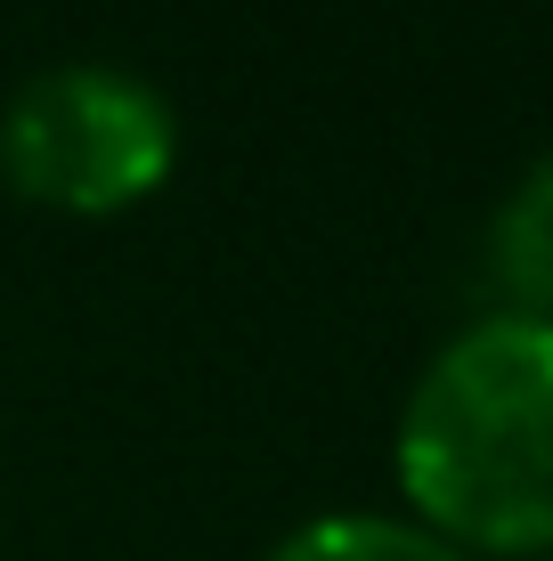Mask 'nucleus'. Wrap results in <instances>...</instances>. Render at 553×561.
I'll list each match as a JSON object with an SVG mask.
<instances>
[{"mask_svg": "<svg viewBox=\"0 0 553 561\" xmlns=\"http://www.w3.org/2000/svg\"><path fill=\"white\" fill-rule=\"evenodd\" d=\"M488 285L505 294L512 318L553 325V154L505 187L497 220H488Z\"/></svg>", "mask_w": 553, "mask_h": 561, "instance_id": "obj_3", "label": "nucleus"}, {"mask_svg": "<svg viewBox=\"0 0 553 561\" xmlns=\"http://www.w3.org/2000/svg\"><path fill=\"white\" fill-rule=\"evenodd\" d=\"M545 561H553V553H545Z\"/></svg>", "mask_w": 553, "mask_h": 561, "instance_id": "obj_5", "label": "nucleus"}, {"mask_svg": "<svg viewBox=\"0 0 553 561\" xmlns=\"http://www.w3.org/2000/svg\"><path fill=\"white\" fill-rule=\"evenodd\" d=\"M180 163V114L130 66H42L0 106V180L66 220H114L147 204Z\"/></svg>", "mask_w": 553, "mask_h": 561, "instance_id": "obj_2", "label": "nucleus"}, {"mask_svg": "<svg viewBox=\"0 0 553 561\" xmlns=\"http://www.w3.org/2000/svg\"><path fill=\"white\" fill-rule=\"evenodd\" d=\"M261 561H472V553H456L448 537L391 513H318L293 537H277Z\"/></svg>", "mask_w": 553, "mask_h": 561, "instance_id": "obj_4", "label": "nucleus"}, {"mask_svg": "<svg viewBox=\"0 0 553 561\" xmlns=\"http://www.w3.org/2000/svg\"><path fill=\"white\" fill-rule=\"evenodd\" d=\"M399 489L456 553H553V325L488 309L399 408Z\"/></svg>", "mask_w": 553, "mask_h": 561, "instance_id": "obj_1", "label": "nucleus"}]
</instances>
